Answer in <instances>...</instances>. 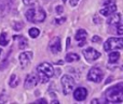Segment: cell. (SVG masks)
<instances>
[{
  "instance_id": "5",
  "label": "cell",
  "mask_w": 123,
  "mask_h": 104,
  "mask_svg": "<svg viewBox=\"0 0 123 104\" xmlns=\"http://www.w3.org/2000/svg\"><path fill=\"white\" fill-rule=\"evenodd\" d=\"M61 83H62V87H63V92L64 94H69L71 93V91L74 89V80L70 75H63L61 79Z\"/></svg>"
},
{
  "instance_id": "27",
  "label": "cell",
  "mask_w": 123,
  "mask_h": 104,
  "mask_svg": "<svg viewBox=\"0 0 123 104\" xmlns=\"http://www.w3.org/2000/svg\"><path fill=\"white\" fill-rule=\"evenodd\" d=\"M37 103H45V104H47V100H44V99H41V100L37 101Z\"/></svg>"
},
{
  "instance_id": "4",
  "label": "cell",
  "mask_w": 123,
  "mask_h": 104,
  "mask_svg": "<svg viewBox=\"0 0 123 104\" xmlns=\"http://www.w3.org/2000/svg\"><path fill=\"white\" fill-rule=\"evenodd\" d=\"M122 48H123V39L121 37H119V38H116V37L115 38H109L104 45V49L108 52L113 51V50H120Z\"/></svg>"
},
{
  "instance_id": "8",
  "label": "cell",
  "mask_w": 123,
  "mask_h": 104,
  "mask_svg": "<svg viewBox=\"0 0 123 104\" xmlns=\"http://www.w3.org/2000/svg\"><path fill=\"white\" fill-rule=\"evenodd\" d=\"M83 55L87 62H94L100 56V53L94 48H87L83 51Z\"/></svg>"
},
{
  "instance_id": "6",
  "label": "cell",
  "mask_w": 123,
  "mask_h": 104,
  "mask_svg": "<svg viewBox=\"0 0 123 104\" xmlns=\"http://www.w3.org/2000/svg\"><path fill=\"white\" fill-rule=\"evenodd\" d=\"M104 78V73L99 67H92L87 74V79L93 83H100Z\"/></svg>"
},
{
  "instance_id": "21",
  "label": "cell",
  "mask_w": 123,
  "mask_h": 104,
  "mask_svg": "<svg viewBox=\"0 0 123 104\" xmlns=\"http://www.w3.org/2000/svg\"><path fill=\"white\" fill-rule=\"evenodd\" d=\"M117 27H118V34H119V35H122L123 34V25H122V24L121 23H118L117 24Z\"/></svg>"
},
{
  "instance_id": "2",
  "label": "cell",
  "mask_w": 123,
  "mask_h": 104,
  "mask_svg": "<svg viewBox=\"0 0 123 104\" xmlns=\"http://www.w3.org/2000/svg\"><path fill=\"white\" fill-rule=\"evenodd\" d=\"M37 73H38V78H40V81L42 83H45L50 80L52 76L54 75V69L50 63L43 62L39 64L37 67Z\"/></svg>"
},
{
  "instance_id": "16",
  "label": "cell",
  "mask_w": 123,
  "mask_h": 104,
  "mask_svg": "<svg viewBox=\"0 0 123 104\" xmlns=\"http://www.w3.org/2000/svg\"><path fill=\"white\" fill-rule=\"evenodd\" d=\"M16 39H18V47L21 49H25L26 47L28 46V40L23 36H19V37H15Z\"/></svg>"
},
{
  "instance_id": "25",
  "label": "cell",
  "mask_w": 123,
  "mask_h": 104,
  "mask_svg": "<svg viewBox=\"0 0 123 104\" xmlns=\"http://www.w3.org/2000/svg\"><path fill=\"white\" fill-rule=\"evenodd\" d=\"M64 21H65V17H62V19H60V20H56L55 23L56 24H60V23H63Z\"/></svg>"
},
{
  "instance_id": "24",
  "label": "cell",
  "mask_w": 123,
  "mask_h": 104,
  "mask_svg": "<svg viewBox=\"0 0 123 104\" xmlns=\"http://www.w3.org/2000/svg\"><path fill=\"white\" fill-rule=\"evenodd\" d=\"M56 12L61 14V13L63 12V7H62V6H57V7H56Z\"/></svg>"
},
{
  "instance_id": "30",
  "label": "cell",
  "mask_w": 123,
  "mask_h": 104,
  "mask_svg": "<svg viewBox=\"0 0 123 104\" xmlns=\"http://www.w3.org/2000/svg\"><path fill=\"white\" fill-rule=\"evenodd\" d=\"M63 1H66V0H63Z\"/></svg>"
},
{
  "instance_id": "15",
  "label": "cell",
  "mask_w": 123,
  "mask_h": 104,
  "mask_svg": "<svg viewBox=\"0 0 123 104\" xmlns=\"http://www.w3.org/2000/svg\"><path fill=\"white\" fill-rule=\"evenodd\" d=\"M86 35L87 34L84 29H79L78 32L76 33L74 38H76L78 41H85V39H86Z\"/></svg>"
},
{
  "instance_id": "22",
  "label": "cell",
  "mask_w": 123,
  "mask_h": 104,
  "mask_svg": "<svg viewBox=\"0 0 123 104\" xmlns=\"http://www.w3.org/2000/svg\"><path fill=\"white\" fill-rule=\"evenodd\" d=\"M92 41H93V42H99V41H102V38L97 37V36H94L93 38H92Z\"/></svg>"
},
{
  "instance_id": "11",
  "label": "cell",
  "mask_w": 123,
  "mask_h": 104,
  "mask_svg": "<svg viewBox=\"0 0 123 104\" xmlns=\"http://www.w3.org/2000/svg\"><path fill=\"white\" fill-rule=\"evenodd\" d=\"M62 49V45H61V39L58 37H54L50 42V50L52 51V53H58Z\"/></svg>"
},
{
  "instance_id": "26",
  "label": "cell",
  "mask_w": 123,
  "mask_h": 104,
  "mask_svg": "<svg viewBox=\"0 0 123 104\" xmlns=\"http://www.w3.org/2000/svg\"><path fill=\"white\" fill-rule=\"evenodd\" d=\"M23 1L25 4H32L34 3V1H30V0H23Z\"/></svg>"
},
{
  "instance_id": "20",
  "label": "cell",
  "mask_w": 123,
  "mask_h": 104,
  "mask_svg": "<svg viewBox=\"0 0 123 104\" xmlns=\"http://www.w3.org/2000/svg\"><path fill=\"white\" fill-rule=\"evenodd\" d=\"M39 34H40V30H39L38 28L32 27L29 29V36L31 37V38H37V37L39 36Z\"/></svg>"
},
{
  "instance_id": "17",
  "label": "cell",
  "mask_w": 123,
  "mask_h": 104,
  "mask_svg": "<svg viewBox=\"0 0 123 104\" xmlns=\"http://www.w3.org/2000/svg\"><path fill=\"white\" fill-rule=\"evenodd\" d=\"M80 60V56H79L78 54H76V53H68L67 55H66V61L69 62V63H71V62H77Z\"/></svg>"
},
{
  "instance_id": "9",
  "label": "cell",
  "mask_w": 123,
  "mask_h": 104,
  "mask_svg": "<svg viewBox=\"0 0 123 104\" xmlns=\"http://www.w3.org/2000/svg\"><path fill=\"white\" fill-rule=\"evenodd\" d=\"M32 59V52L28 51V52H23L19 54L18 60H19V64H21L22 68H26L27 66H29L30 62Z\"/></svg>"
},
{
  "instance_id": "28",
  "label": "cell",
  "mask_w": 123,
  "mask_h": 104,
  "mask_svg": "<svg viewBox=\"0 0 123 104\" xmlns=\"http://www.w3.org/2000/svg\"><path fill=\"white\" fill-rule=\"evenodd\" d=\"M94 22L95 23H100V19H97V16H94Z\"/></svg>"
},
{
  "instance_id": "13",
  "label": "cell",
  "mask_w": 123,
  "mask_h": 104,
  "mask_svg": "<svg viewBox=\"0 0 123 104\" xmlns=\"http://www.w3.org/2000/svg\"><path fill=\"white\" fill-rule=\"evenodd\" d=\"M108 20H107V23L109 25H117L118 23L121 22V14L120 13H112V14L108 15Z\"/></svg>"
},
{
  "instance_id": "1",
  "label": "cell",
  "mask_w": 123,
  "mask_h": 104,
  "mask_svg": "<svg viewBox=\"0 0 123 104\" xmlns=\"http://www.w3.org/2000/svg\"><path fill=\"white\" fill-rule=\"evenodd\" d=\"M122 83H118L115 87H110L106 90V99L109 102L120 103L123 101V87Z\"/></svg>"
},
{
  "instance_id": "14",
  "label": "cell",
  "mask_w": 123,
  "mask_h": 104,
  "mask_svg": "<svg viewBox=\"0 0 123 104\" xmlns=\"http://www.w3.org/2000/svg\"><path fill=\"white\" fill-rule=\"evenodd\" d=\"M119 57H120V53L117 50L110 51V53H109V62L110 63H117L119 61Z\"/></svg>"
},
{
  "instance_id": "10",
  "label": "cell",
  "mask_w": 123,
  "mask_h": 104,
  "mask_svg": "<svg viewBox=\"0 0 123 104\" xmlns=\"http://www.w3.org/2000/svg\"><path fill=\"white\" fill-rule=\"evenodd\" d=\"M37 83H38V75L31 73V74H29L26 77L25 83H24V87H25L26 89H31Z\"/></svg>"
},
{
  "instance_id": "19",
  "label": "cell",
  "mask_w": 123,
  "mask_h": 104,
  "mask_svg": "<svg viewBox=\"0 0 123 104\" xmlns=\"http://www.w3.org/2000/svg\"><path fill=\"white\" fill-rule=\"evenodd\" d=\"M8 43H9L8 36H6V33H2V34L0 35V46H2V47H6Z\"/></svg>"
},
{
  "instance_id": "7",
  "label": "cell",
  "mask_w": 123,
  "mask_h": 104,
  "mask_svg": "<svg viewBox=\"0 0 123 104\" xmlns=\"http://www.w3.org/2000/svg\"><path fill=\"white\" fill-rule=\"evenodd\" d=\"M117 11V6H116V0H109V1L105 2V6L103 9H100V13L104 16H108V15L112 14Z\"/></svg>"
},
{
  "instance_id": "23",
  "label": "cell",
  "mask_w": 123,
  "mask_h": 104,
  "mask_svg": "<svg viewBox=\"0 0 123 104\" xmlns=\"http://www.w3.org/2000/svg\"><path fill=\"white\" fill-rule=\"evenodd\" d=\"M79 2V0H69V4L71 7H74V6H77V3Z\"/></svg>"
},
{
  "instance_id": "29",
  "label": "cell",
  "mask_w": 123,
  "mask_h": 104,
  "mask_svg": "<svg viewBox=\"0 0 123 104\" xmlns=\"http://www.w3.org/2000/svg\"><path fill=\"white\" fill-rule=\"evenodd\" d=\"M1 55H2V50L0 49V57H1Z\"/></svg>"
},
{
  "instance_id": "12",
  "label": "cell",
  "mask_w": 123,
  "mask_h": 104,
  "mask_svg": "<svg viewBox=\"0 0 123 104\" xmlns=\"http://www.w3.org/2000/svg\"><path fill=\"white\" fill-rule=\"evenodd\" d=\"M86 96H87L86 89H85V88H82V87L76 89V90H74V98L76 99L77 101H83V100H85Z\"/></svg>"
},
{
  "instance_id": "18",
  "label": "cell",
  "mask_w": 123,
  "mask_h": 104,
  "mask_svg": "<svg viewBox=\"0 0 123 104\" xmlns=\"http://www.w3.org/2000/svg\"><path fill=\"white\" fill-rule=\"evenodd\" d=\"M9 83H10V86H11L12 88L17 87V86H18V83H19V79H18V77H17L15 74H13L12 76L10 77V81H9Z\"/></svg>"
},
{
  "instance_id": "3",
  "label": "cell",
  "mask_w": 123,
  "mask_h": 104,
  "mask_svg": "<svg viewBox=\"0 0 123 104\" xmlns=\"http://www.w3.org/2000/svg\"><path fill=\"white\" fill-rule=\"evenodd\" d=\"M45 17H47V14L41 8L28 9V11L26 12V19L32 23H41L45 20Z\"/></svg>"
}]
</instances>
